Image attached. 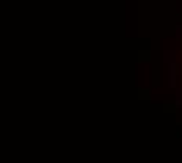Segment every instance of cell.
I'll use <instances>...</instances> for the list:
<instances>
[{"label": "cell", "instance_id": "6da1fadb", "mask_svg": "<svg viewBox=\"0 0 182 163\" xmlns=\"http://www.w3.org/2000/svg\"><path fill=\"white\" fill-rule=\"evenodd\" d=\"M170 85L171 88L176 86V66L171 64V72H170Z\"/></svg>", "mask_w": 182, "mask_h": 163}]
</instances>
